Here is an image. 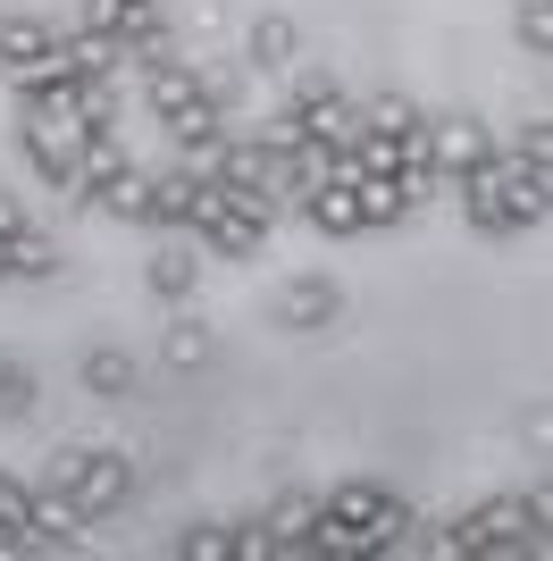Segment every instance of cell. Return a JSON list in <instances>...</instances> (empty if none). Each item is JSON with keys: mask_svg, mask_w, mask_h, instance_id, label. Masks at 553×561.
<instances>
[{"mask_svg": "<svg viewBox=\"0 0 553 561\" xmlns=\"http://www.w3.org/2000/svg\"><path fill=\"white\" fill-rule=\"evenodd\" d=\"M495 160V135H486L470 110H444V117H428V168H437V193H453L470 168H486Z\"/></svg>", "mask_w": 553, "mask_h": 561, "instance_id": "cell-4", "label": "cell"}, {"mask_svg": "<svg viewBox=\"0 0 553 561\" xmlns=\"http://www.w3.org/2000/svg\"><path fill=\"white\" fill-rule=\"evenodd\" d=\"M18 117H25V110H18ZM76 142H84V126H59V117H25V126H18L25 168H34L50 193H68V185H76Z\"/></svg>", "mask_w": 553, "mask_h": 561, "instance_id": "cell-6", "label": "cell"}, {"mask_svg": "<svg viewBox=\"0 0 553 561\" xmlns=\"http://www.w3.org/2000/svg\"><path fill=\"white\" fill-rule=\"evenodd\" d=\"M511 34H520L529 59H553V0H520V9H511Z\"/></svg>", "mask_w": 553, "mask_h": 561, "instance_id": "cell-26", "label": "cell"}, {"mask_svg": "<svg viewBox=\"0 0 553 561\" xmlns=\"http://www.w3.org/2000/svg\"><path fill=\"white\" fill-rule=\"evenodd\" d=\"M68 68L84 76V84H117V76H126V43L101 34V25H68Z\"/></svg>", "mask_w": 553, "mask_h": 561, "instance_id": "cell-11", "label": "cell"}, {"mask_svg": "<svg viewBox=\"0 0 553 561\" xmlns=\"http://www.w3.org/2000/svg\"><path fill=\"white\" fill-rule=\"evenodd\" d=\"M126 142H117V126H84V142H76V185H68V202H101V185L110 176H126Z\"/></svg>", "mask_w": 553, "mask_h": 561, "instance_id": "cell-8", "label": "cell"}, {"mask_svg": "<svg viewBox=\"0 0 553 561\" xmlns=\"http://www.w3.org/2000/svg\"><path fill=\"white\" fill-rule=\"evenodd\" d=\"M276 537H269V519H235V561H269Z\"/></svg>", "mask_w": 553, "mask_h": 561, "instance_id": "cell-28", "label": "cell"}, {"mask_svg": "<svg viewBox=\"0 0 553 561\" xmlns=\"http://www.w3.org/2000/svg\"><path fill=\"white\" fill-rule=\"evenodd\" d=\"M143 285H151L160 302H193V285H202V260L184 252V243H168V252L143 260Z\"/></svg>", "mask_w": 553, "mask_h": 561, "instance_id": "cell-14", "label": "cell"}, {"mask_svg": "<svg viewBox=\"0 0 553 561\" xmlns=\"http://www.w3.org/2000/svg\"><path fill=\"white\" fill-rule=\"evenodd\" d=\"M210 352H218V335H210L202 319H177V328L160 335V360H168V369H202Z\"/></svg>", "mask_w": 553, "mask_h": 561, "instance_id": "cell-24", "label": "cell"}, {"mask_svg": "<svg viewBox=\"0 0 553 561\" xmlns=\"http://www.w3.org/2000/svg\"><path fill=\"white\" fill-rule=\"evenodd\" d=\"M59 268H68V260H59V243H50L43 227L9 234V285H59Z\"/></svg>", "mask_w": 553, "mask_h": 561, "instance_id": "cell-13", "label": "cell"}, {"mask_svg": "<svg viewBox=\"0 0 553 561\" xmlns=\"http://www.w3.org/2000/svg\"><path fill=\"white\" fill-rule=\"evenodd\" d=\"M285 117H294L311 142H327V151L361 142V101H352L327 68H302V76H294V93H285Z\"/></svg>", "mask_w": 553, "mask_h": 561, "instance_id": "cell-2", "label": "cell"}, {"mask_svg": "<svg viewBox=\"0 0 553 561\" xmlns=\"http://www.w3.org/2000/svg\"><path fill=\"white\" fill-rule=\"evenodd\" d=\"M76 386H84L92 402H126L135 394V352L126 344H92L84 360H76Z\"/></svg>", "mask_w": 553, "mask_h": 561, "instance_id": "cell-10", "label": "cell"}, {"mask_svg": "<svg viewBox=\"0 0 553 561\" xmlns=\"http://www.w3.org/2000/svg\"><path fill=\"white\" fill-rule=\"evenodd\" d=\"M92 210H110V218H135V227H151V176H143V168H126V176H110Z\"/></svg>", "mask_w": 553, "mask_h": 561, "instance_id": "cell-21", "label": "cell"}, {"mask_svg": "<svg viewBox=\"0 0 553 561\" xmlns=\"http://www.w3.org/2000/svg\"><path fill=\"white\" fill-rule=\"evenodd\" d=\"M84 503H76L68 486H34L25 494V519H18V545L9 553H76L84 545Z\"/></svg>", "mask_w": 553, "mask_h": 561, "instance_id": "cell-3", "label": "cell"}, {"mask_svg": "<svg viewBox=\"0 0 553 561\" xmlns=\"http://www.w3.org/2000/svg\"><path fill=\"white\" fill-rule=\"evenodd\" d=\"M34 402H43V377L25 369L18 352H0V420H25Z\"/></svg>", "mask_w": 553, "mask_h": 561, "instance_id": "cell-23", "label": "cell"}, {"mask_svg": "<svg viewBox=\"0 0 553 561\" xmlns=\"http://www.w3.org/2000/svg\"><path fill=\"white\" fill-rule=\"evenodd\" d=\"M285 335H319V328H336L345 319V285L336 277H294L285 294H276V310H269Z\"/></svg>", "mask_w": 553, "mask_h": 561, "instance_id": "cell-7", "label": "cell"}, {"mask_svg": "<svg viewBox=\"0 0 553 561\" xmlns=\"http://www.w3.org/2000/svg\"><path fill=\"white\" fill-rule=\"evenodd\" d=\"M511 160H529V168H553V117H529V126H520V142H511Z\"/></svg>", "mask_w": 553, "mask_h": 561, "instance_id": "cell-27", "label": "cell"}, {"mask_svg": "<svg viewBox=\"0 0 553 561\" xmlns=\"http://www.w3.org/2000/svg\"><path fill=\"white\" fill-rule=\"evenodd\" d=\"M59 34H68L59 18H9V9H0V76L25 68V59H50V50H59Z\"/></svg>", "mask_w": 553, "mask_h": 561, "instance_id": "cell-12", "label": "cell"}, {"mask_svg": "<svg viewBox=\"0 0 553 561\" xmlns=\"http://www.w3.org/2000/svg\"><path fill=\"white\" fill-rule=\"evenodd\" d=\"M260 519H269V537H276V553H302V537H311V519H319V494H276V503H269V512H260Z\"/></svg>", "mask_w": 553, "mask_h": 561, "instance_id": "cell-17", "label": "cell"}, {"mask_svg": "<svg viewBox=\"0 0 553 561\" xmlns=\"http://www.w3.org/2000/svg\"><path fill=\"white\" fill-rule=\"evenodd\" d=\"M294 50H302L294 18L260 9V18H252V34H244V68H252V76H285V68H294Z\"/></svg>", "mask_w": 553, "mask_h": 561, "instance_id": "cell-9", "label": "cell"}, {"mask_svg": "<svg viewBox=\"0 0 553 561\" xmlns=\"http://www.w3.org/2000/svg\"><path fill=\"white\" fill-rule=\"evenodd\" d=\"M25 478H9V469H0V528H9V545H18V519H25Z\"/></svg>", "mask_w": 553, "mask_h": 561, "instance_id": "cell-29", "label": "cell"}, {"mask_svg": "<svg viewBox=\"0 0 553 561\" xmlns=\"http://www.w3.org/2000/svg\"><path fill=\"white\" fill-rule=\"evenodd\" d=\"M352 210H361V234L394 227V218H411V193H403V176H361L352 185Z\"/></svg>", "mask_w": 553, "mask_h": 561, "instance_id": "cell-15", "label": "cell"}, {"mask_svg": "<svg viewBox=\"0 0 553 561\" xmlns=\"http://www.w3.org/2000/svg\"><path fill=\"white\" fill-rule=\"evenodd\" d=\"M193 193H202V176H193V168L151 176V227H184V218H193Z\"/></svg>", "mask_w": 553, "mask_h": 561, "instance_id": "cell-19", "label": "cell"}, {"mask_svg": "<svg viewBox=\"0 0 553 561\" xmlns=\"http://www.w3.org/2000/svg\"><path fill=\"white\" fill-rule=\"evenodd\" d=\"M327 519H345L352 528V553H394V545H411V503L377 478H345V486L319 494Z\"/></svg>", "mask_w": 553, "mask_h": 561, "instance_id": "cell-1", "label": "cell"}, {"mask_svg": "<svg viewBox=\"0 0 553 561\" xmlns=\"http://www.w3.org/2000/svg\"><path fill=\"white\" fill-rule=\"evenodd\" d=\"M0 285H9V234H0Z\"/></svg>", "mask_w": 553, "mask_h": 561, "instance_id": "cell-31", "label": "cell"}, {"mask_svg": "<svg viewBox=\"0 0 553 561\" xmlns=\"http://www.w3.org/2000/svg\"><path fill=\"white\" fill-rule=\"evenodd\" d=\"M302 218L319 234H361V210H352V185H311L302 193Z\"/></svg>", "mask_w": 553, "mask_h": 561, "instance_id": "cell-18", "label": "cell"}, {"mask_svg": "<svg viewBox=\"0 0 553 561\" xmlns=\"http://www.w3.org/2000/svg\"><path fill=\"white\" fill-rule=\"evenodd\" d=\"M68 494L84 503V519H110L126 494H135V461L117 445H84L76 453V469H68Z\"/></svg>", "mask_w": 553, "mask_h": 561, "instance_id": "cell-5", "label": "cell"}, {"mask_svg": "<svg viewBox=\"0 0 553 561\" xmlns=\"http://www.w3.org/2000/svg\"><path fill=\"white\" fill-rule=\"evenodd\" d=\"M168 553L177 561H235V519H193V528H177Z\"/></svg>", "mask_w": 553, "mask_h": 561, "instance_id": "cell-20", "label": "cell"}, {"mask_svg": "<svg viewBox=\"0 0 553 561\" xmlns=\"http://www.w3.org/2000/svg\"><path fill=\"white\" fill-rule=\"evenodd\" d=\"M151 18H168V0H84L76 9V25H101V34H135V25H151Z\"/></svg>", "mask_w": 553, "mask_h": 561, "instance_id": "cell-16", "label": "cell"}, {"mask_svg": "<svg viewBox=\"0 0 553 561\" xmlns=\"http://www.w3.org/2000/svg\"><path fill=\"white\" fill-rule=\"evenodd\" d=\"M419 117H428V110H419L411 93H369L361 101V135H411Z\"/></svg>", "mask_w": 553, "mask_h": 561, "instance_id": "cell-22", "label": "cell"}, {"mask_svg": "<svg viewBox=\"0 0 553 561\" xmlns=\"http://www.w3.org/2000/svg\"><path fill=\"white\" fill-rule=\"evenodd\" d=\"M168 59H184L177 50V34H168V18H151V25H135V34H126V68H168Z\"/></svg>", "mask_w": 553, "mask_h": 561, "instance_id": "cell-25", "label": "cell"}, {"mask_svg": "<svg viewBox=\"0 0 553 561\" xmlns=\"http://www.w3.org/2000/svg\"><path fill=\"white\" fill-rule=\"evenodd\" d=\"M18 227H34V218H25V202H18V193H0V234H18Z\"/></svg>", "mask_w": 553, "mask_h": 561, "instance_id": "cell-30", "label": "cell"}]
</instances>
